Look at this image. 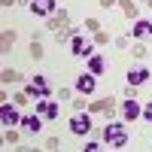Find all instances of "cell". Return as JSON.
Listing matches in <instances>:
<instances>
[{
  "label": "cell",
  "instance_id": "obj_3",
  "mask_svg": "<svg viewBox=\"0 0 152 152\" xmlns=\"http://www.w3.org/2000/svg\"><path fill=\"white\" fill-rule=\"evenodd\" d=\"M76 91L79 94H91L94 91V73H82L79 79H76Z\"/></svg>",
  "mask_w": 152,
  "mask_h": 152
},
{
  "label": "cell",
  "instance_id": "obj_4",
  "mask_svg": "<svg viewBox=\"0 0 152 152\" xmlns=\"http://www.w3.org/2000/svg\"><path fill=\"white\" fill-rule=\"evenodd\" d=\"M70 131H73V134H88V131H91L88 116H73V119H70Z\"/></svg>",
  "mask_w": 152,
  "mask_h": 152
},
{
  "label": "cell",
  "instance_id": "obj_15",
  "mask_svg": "<svg viewBox=\"0 0 152 152\" xmlns=\"http://www.w3.org/2000/svg\"><path fill=\"white\" fill-rule=\"evenodd\" d=\"M143 119H146V122H152V104H146V107H143Z\"/></svg>",
  "mask_w": 152,
  "mask_h": 152
},
{
  "label": "cell",
  "instance_id": "obj_11",
  "mask_svg": "<svg viewBox=\"0 0 152 152\" xmlns=\"http://www.w3.org/2000/svg\"><path fill=\"white\" fill-rule=\"evenodd\" d=\"M134 37H152V21H137L134 28H131Z\"/></svg>",
  "mask_w": 152,
  "mask_h": 152
},
{
  "label": "cell",
  "instance_id": "obj_13",
  "mask_svg": "<svg viewBox=\"0 0 152 152\" xmlns=\"http://www.w3.org/2000/svg\"><path fill=\"white\" fill-rule=\"evenodd\" d=\"M104 67H107V61H104V58H97V55L88 58V70H91V73H104Z\"/></svg>",
  "mask_w": 152,
  "mask_h": 152
},
{
  "label": "cell",
  "instance_id": "obj_14",
  "mask_svg": "<svg viewBox=\"0 0 152 152\" xmlns=\"http://www.w3.org/2000/svg\"><path fill=\"white\" fill-rule=\"evenodd\" d=\"M82 152H104V146H100V143H88Z\"/></svg>",
  "mask_w": 152,
  "mask_h": 152
},
{
  "label": "cell",
  "instance_id": "obj_12",
  "mask_svg": "<svg viewBox=\"0 0 152 152\" xmlns=\"http://www.w3.org/2000/svg\"><path fill=\"white\" fill-rule=\"evenodd\" d=\"M40 110L46 119H58V104H52V100H40Z\"/></svg>",
  "mask_w": 152,
  "mask_h": 152
},
{
  "label": "cell",
  "instance_id": "obj_1",
  "mask_svg": "<svg viewBox=\"0 0 152 152\" xmlns=\"http://www.w3.org/2000/svg\"><path fill=\"white\" fill-rule=\"evenodd\" d=\"M104 143L113 146V149H122L128 143V128H125V125H107L104 128Z\"/></svg>",
  "mask_w": 152,
  "mask_h": 152
},
{
  "label": "cell",
  "instance_id": "obj_9",
  "mask_svg": "<svg viewBox=\"0 0 152 152\" xmlns=\"http://www.w3.org/2000/svg\"><path fill=\"white\" fill-rule=\"evenodd\" d=\"M21 128H24V131H40L43 122H40V116L34 113V116H24V119H21Z\"/></svg>",
  "mask_w": 152,
  "mask_h": 152
},
{
  "label": "cell",
  "instance_id": "obj_5",
  "mask_svg": "<svg viewBox=\"0 0 152 152\" xmlns=\"http://www.w3.org/2000/svg\"><path fill=\"white\" fill-rule=\"evenodd\" d=\"M122 116L128 119V122H134L137 116H143V110H140V104H137V100H125V104H122Z\"/></svg>",
  "mask_w": 152,
  "mask_h": 152
},
{
  "label": "cell",
  "instance_id": "obj_7",
  "mask_svg": "<svg viewBox=\"0 0 152 152\" xmlns=\"http://www.w3.org/2000/svg\"><path fill=\"white\" fill-rule=\"evenodd\" d=\"M149 79V70L146 67H134L131 73H128V85H143Z\"/></svg>",
  "mask_w": 152,
  "mask_h": 152
},
{
  "label": "cell",
  "instance_id": "obj_10",
  "mask_svg": "<svg viewBox=\"0 0 152 152\" xmlns=\"http://www.w3.org/2000/svg\"><path fill=\"white\" fill-rule=\"evenodd\" d=\"M28 94H40V97H46V79H43V76H37V79L28 85Z\"/></svg>",
  "mask_w": 152,
  "mask_h": 152
},
{
  "label": "cell",
  "instance_id": "obj_2",
  "mask_svg": "<svg viewBox=\"0 0 152 152\" xmlns=\"http://www.w3.org/2000/svg\"><path fill=\"white\" fill-rule=\"evenodd\" d=\"M31 12L34 15H52L55 12V0H31Z\"/></svg>",
  "mask_w": 152,
  "mask_h": 152
},
{
  "label": "cell",
  "instance_id": "obj_6",
  "mask_svg": "<svg viewBox=\"0 0 152 152\" xmlns=\"http://www.w3.org/2000/svg\"><path fill=\"white\" fill-rule=\"evenodd\" d=\"M70 46H73V55H79V58H91V46H88L82 37H73Z\"/></svg>",
  "mask_w": 152,
  "mask_h": 152
},
{
  "label": "cell",
  "instance_id": "obj_8",
  "mask_svg": "<svg viewBox=\"0 0 152 152\" xmlns=\"http://www.w3.org/2000/svg\"><path fill=\"white\" fill-rule=\"evenodd\" d=\"M0 122H3V125H21L18 113L12 110V107H3V110H0Z\"/></svg>",
  "mask_w": 152,
  "mask_h": 152
}]
</instances>
